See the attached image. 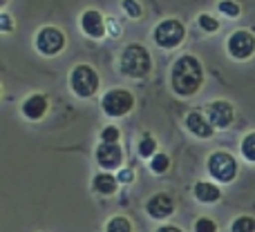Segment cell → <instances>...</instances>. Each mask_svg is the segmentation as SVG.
Segmentation results:
<instances>
[{"label":"cell","mask_w":255,"mask_h":232,"mask_svg":"<svg viewBox=\"0 0 255 232\" xmlns=\"http://www.w3.org/2000/svg\"><path fill=\"white\" fill-rule=\"evenodd\" d=\"M22 114L25 118H29V121H38V118L45 116V112H47V98L43 96V94H31V96H27L25 101H22Z\"/></svg>","instance_id":"obj_14"},{"label":"cell","mask_w":255,"mask_h":232,"mask_svg":"<svg viewBox=\"0 0 255 232\" xmlns=\"http://www.w3.org/2000/svg\"><path fill=\"white\" fill-rule=\"evenodd\" d=\"M157 232H184L181 228H177V226H161Z\"/></svg>","instance_id":"obj_30"},{"label":"cell","mask_w":255,"mask_h":232,"mask_svg":"<svg viewBox=\"0 0 255 232\" xmlns=\"http://www.w3.org/2000/svg\"><path fill=\"white\" fill-rule=\"evenodd\" d=\"M81 29L90 36V38H103L106 36V18L97 11V9H88V11L81 16Z\"/></svg>","instance_id":"obj_12"},{"label":"cell","mask_w":255,"mask_h":232,"mask_svg":"<svg viewBox=\"0 0 255 232\" xmlns=\"http://www.w3.org/2000/svg\"><path fill=\"white\" fill-rule=\"evenodd\" d=\"M208 174L220 183H231L238 176V161L229 152H213L208 156Z\"/></svg>","instance_id":"obj_5"},{"label":"cell","mask_w":255,"mask_h":232,"mask_svg":"<svg viewBox=\"0 0 255 232\" xmlns=\"http://www.w3.org/2000/svg\"><path fill=\"white\" fill-rule=\"evenodd\" d=\"M97 163L106 172L121 167V163H124V150H121V145L119 143H101L97 148Z\"/></svg>","instance_id":"obj_10"},{"label":"cell","mask_w":255,"mask_h":232,"mask_svg":"<svg viewBox=\"0 0 255 232\" xmlns=\"http://www.w3.org/2000/svg\"><path fill=\"white\" fill-rule=\"evenodd\" d=\"M186 127H188L190 134H195L197 139H211L213 132H215V125L211 123V118L204 116L202 112H190L186 116Z\"/></svg>","instance_id":"obj_13"},{"label":"cell","mask_w":255,"mask_h":232,"mask_svg":"<svg viewBox=\"0 0 255 232\" xmlns=\"http://www.w3.org/2000/svg\"><path fill=\"white\" fill-rule=\"evenodd\" d=\"M145 212H148L152 219H168V217L175 212V201H172L170 194L166 192H159L154 194V197L148 199V203H145Z\"/></svg>","instance_id":"obj_11"},{"label":"cell","mask_w":255,"mask_h":232,"mask_svg":"<svg viewBox=\"0 0 255 232\" xmlns=\"http://www.w3.org/2000/svg\"><path fill=\"white\" fill-rule=\"evenodd\" d=\"M99 74L94 67L90 65H76L70 74V85H72V92L81 98H90L97 94L99 89Z\"/></svg>","instance_id":"obj_3"},{"label":"cell","mask_w":255,"mask_h":232,"mask_svg":"<svg viewBox=\"0 0 255 232\" xmlns=\"http://www.w3.org/2000/svg\"><path fill=\"white\" fill-rule=\"evenodd\" d=\"M206 116L211 118V123L215 125V130H226L233 123L235 110L229 101H213L206 107Z\"/></svg>","instance_id":"obj_9"},{"label":"cell","mask_w":255,"mask_h":232,"mask_svg":"<svg viewBox=\"0 0 255 232\" xmlns=\"http://www.w3.org/2000/svg\"><path fill=\"white\" fill-rule=\"evenodd\" d=\"M11 27H13L11 16H9V13H2V16H0V29L7 34V31H11Z\"/></svg>","instance_id":"obj_27"},{"label":"cell","mask_w":255,"mask_h":232,"mask_svg":"<svg viewBox=\"0 0 255 232\" xmlns=\"http://www.w3.org/2000/svg\"><path fill=\"white\" fill-rule=\"evenodd\" d=\"M139 154L143 158H152L154 154H157V141H154L150 134H145L143 139L139 141Z\"/></svg>","instance_id":"obj_18"},{"label":"cell","mask_w":255,"mask_h":232,"mask_svg":"<svg viewBox=\"0 0 255 232\" xmlns=\"http://www.w3.org/2000/svg\"><path fill=\"white\" fill-rule=\"evenodd\" d=\"M170 83L172 89H175L179 96H193L195 92H199L204 83V67L202 63L195 56L186 54L179 61H175L170 72Z\"/></svg>","instance_id":"obj_1"},{"label":"cell","mask_w":255,"mask_h":232,"mask_svg":"<svg viewBox=\"0 0 255 232\" xmlns=\"http://www.w3.org/2000/svg\"><path fill=\"white\" fill-rule=\"evenodd\" d=\"M197 22H199V27H202L204 31H208V34H213V31L220 29V22H217L213 16H208V13H202V16L197 18Z\"/></svg>","instance_id":"obj_22"},{"label":"cell","mask_w":255,"mask_h":232,"mask_svg":"<svg viewBox=\"0 0 255 232\" xmlns=\"http://www.w3.org/2000/svg\"><path fill=\"white\" fill-rule=\"evenodd\" d=\"M119 67H121V74L130 76V78H143L152 70V56H150V52L143 45H136V43L128 45L124 54H121Z\"/></svg>","instance_id":"obj_2"},{"label":"cell","mask_w":255,"mask_h":232,"mask_svg":"<svg viewBox=\"0 0 255 232\" xmlns=\"http://www.w3.org/2000/svg\"><path fill=\"white\" fill-rule=\"evenodd\" d=\"M65 47V34L58 27H43L36 34V49L43 56H56Z\"/></svg>","instance_id":"obj_7"},{"label":"cell","mask_w":255,"mask_h":232,"mask_svg":"<svg viewBox=\"0 0 255 232\" xmlns=\"http://www.w3.org/2000/svg\"><path fill=\"white\" fill-rule=\"evenodd\" d=\"M242 154H244V158H247V161L255 163V132H251V134L244 136V141H242Z\"/></svg>","instance_id":"obj_21"},{"label":"cell","mask_w":255,"mask_h":232,"mask_svg":"<svg viewBox=\"0 0 255 232\" xmlns=\"http://www.w3.org/2000/svg\"><path fill=\"white\" fill-rule=\"evenodd\" d=\"M195 232H217V224L208 217H202L195 221Z\"/></svg>","instance_id":"obj_24"},{"label":"cell","mask_w":255,"mask_h":232,"mask_svg":"<svg viewBox=\"0 0 255 232\" xmlns=\"http://www.w3.org/2000/svg\"><path fill=\"white\" fill-rule=\"evenodd\" d=\"M101 107L108 116H126L128 112L134 107V96H132L128 89H110L106 96L101 98Z\"/></svg>","instance_id":"obj_6"},{"label":"cell","mask_w":255,"mask_h":232,"mask_svg":"<svg viewBox=\"0 0 255 232\" xmlns=\"http://www.w3.org/2000/svg\"><path fill=\"white\" fill-rule=\"evenodd\" d=\"M117 185H119V179L110 172H99L97 176L92 179V188L94 192L103 194V197H110V194L117 192Z\"/></svg>","instance_id":"obj_16"},{"label":"cell","mask_w":255,"mask_h":232,"mask_svg":"<svg viewBox=\"0 0 255 232\" xmlns=\"http://www.w3.org/2000/svg\"><path fill=\"white\" fill-rule=\"evenodd\" d=\"M231 232H255V219L253 217H238L231 224Z\"/></svg>","instance_id":"obj_19"},{"label":"cell","mask_w":255,"mask_h":232,"mask_svg":"<svg viewBox=\"0 0 255 232\" xmlns=\"http://www.w3.org/2000/svg\"><path fill=\"white\" fill-rule=\"evenodd\" d=\"M119 136H121V132H119V127H115V125L103 127V132H101L103 143H119Z\"/></svg>","instance_id":"obj_23"},{"label":"cell","mask_w":255,"mask_h":232,"mask_svg":"<svg viewBox=\"0 0 255 232\" xmlns=\"http://www.w3.org/2000/svg\"><path fill=\"white\" fill-rule=\"evenodd\" d=\"M117 179H119V183H132V181H134V172L132 170H121Z\"/></svg>","instance_id":"obj_28"},{"label":"cell","mask_w":255,"mask_h":232,"mask_svg":"<svg viewBox=\"0 0 255 232\" xmlns=\"http://www.w3.org/2000/svg\"><path fill=\"white\" fill-rule=\"evenodd\" d=\"M168 167H170V158H168V154H154V156L150 158V170H152L154 174H163Z\"/></svg>","instance_id":"obj_20"},{"label":"cell","mask_w":255,"mask_h":232,"mask_svg":"<svg viewBox=\"0 0 255 232\" xmlns=\"http://www.w3.org/2000/svg\"><path fill=\"white\" fill-rule=\"evenodd\" d=\"M108 25H110V34L112 36H119V25H117V20H115V18H110V20H108Z\"/></svg>","instance_id":"obj_29"},{"label":"cell","mask_w":255,"mask_h":232,"mask_svg":"<svg viewBox=\"0 0 255 232\" xmlns=\"http://www.w3.org/2000/svg\"><path fill=\"white\" fill-rule=\"evenodd\" d=\"M124 11L132 18H139L141 13H143V9H141V4L136 2V0H124Z\"/></svg>","instance_id":"obj_26"},{"label":"cell","mask_w":255,"mask_h":232,"mask_svg":"<svg viewBox=\"0 0 255 232\" xmlns=\"http://www.w3.org/2000/svg\"><path fill=\"white\" fill-rule=\"evenodd\" d=\"M220 11L224 13V16L235 18V16H240V4L233 2V0H222V2H220Z\"/></svg>","instance_id":"obj_25"},{"label":"cell","mask_w":255,"mask_h":232,"mask_svg":"<svg viewBox=\"0 0 255 232\" xmlns=\"http://www.w3.org/2000/svg\"><path fill=\"white\" fill-rule=\"evenodd\" d=\"M9 2V0H0V4H7Z\"/></svg>","instance_id":"obj_31"},{"label":"cell","mask_w":255,"mask_h":232,"mask_svg":"<svg viewBox=\"0 0 255 232\" xmlns=\"http://www.w3.org/2000/svg\"><path fill=\"white\" fill-rule=\"evenodd\" d=\"M229 54L238 61H247L255 54V36L247 29L233 31L229 36Z\"/></svg>","instance_id":"obj_8"},{"label":"cell","mask_w":255,"mask_h":232,"mask_svg":"<svg viewBox=\"0 0 255 232\" xmlns=\"http://www.w3.org/2000/svg\"><path fill=\"white\" fill-rule=\"evenodd\" d=\"M193 192H195V199L202 203H215L222 199V190L217 188L215 183H211V181H199V183H195Z\"/></svg>","instance_id":"obj_15"},{"label":"cell","mask_w":255,"mask_h":232,"mask_svg":"<svg viewBox=\"0 0 255 232\" xmlns=\"http://www.w3.org/2000/svg\"><path fill=\"white\" fill-rule=\"evenodd\" d=\"M106 232H132V224L128 217L117 215L106 224Z\"/></svg>","instance_id":"obj_17"},{"label":"cell","mask_w":255,"mask_h":232,"mask_svg":"<svg viewBox=\"0 0 255 232\" xmlns=\"http://www.w3.org/2000/svg\"><path fill=\"white\" fill-rule=\"evenodd\" d=\"M186 38V27L181 25L175 18H168V20H161L157 27H154V43L163 49H175L184 43Z\"/></svg>","instance_id":"obj_4"}]
</instances>
